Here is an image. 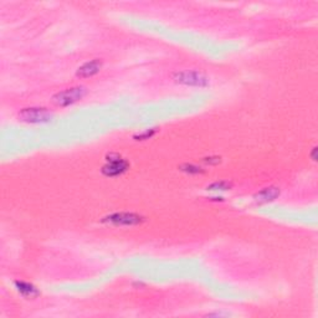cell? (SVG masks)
Wrapping results in <instances>:
<instances>
[{
	"instance_id": "1",
	"label": "cell",
	"mask_w": 318,
	"mask_h": 318,
	"mask_svg": "<svg viewBox=\"0 0 318 318\" xmlns=\"http://www.w3.org/2000/svg\"><path fill=\"white\" fill-rule=\"evenodd\" d=\"M85 95H86V88L85 87H72V88H67L65 91L56 93L53 97V102L56 106H60V107H66V106L72 105V103L84 98Z\"/></svg>"
},
{
	"instance_id": "2",
	"label": "cell",
	"mask_w": 318,
	"mask_h": 318,
	"mask_svg": "<svg viewBox=\"0 0 318 318\" xmlns=\"http://www.w3.org/2000/svg\"><path fill=\"white\" fill-rule=\"evenodd\" d=\"M21 121L29 123H45L51 121L53 113L49 112L46 108H25L19 113Z\"/></svg>"
},
{
	"instance_id": "3",
	"label": "cell",
	"mask_w": 318,
	"mask_h": 318,
	"mask_svg": "<svg viewBox=\"0 0 318 318\" xmlns=\"http://www.w3.org/2000/svg\"><path fill=\"white\" fill-rule=\"evenodd\" d=\"M102 221L116 226H133L143 223L145 218L133 213H116L105 218Z\"/></svg>"
},
{
	"instance_id": "4",
	"label": "cell",
	"mask_w": 318,
	"mask_h": 318,
	"mask_svg": "<svg viewBox=\"0 0 318 318\" xmlns=\"http://www.w3.org/2000/svg\"><path fill=\"white\" fill-rule=\"evenodd\" d=\"M174 80L179 84L189 85V86H206L209 84V80L205 75L198 71H183L174 75Z\"/></svg>"
},
{
	"instance_id": "5",
	"label": "cell",
	"mask_w": 318,
	"mask_h": 318,
	"mask_svg": "<svg viewBox=\"0 0 318 318\" xmlns=\"http://www.w3.org/2000/svg\"><path fill=\"white\" fill-rule=\"evenodd\" d=\"M108 158V162L110 163L106 164L102 168V173L105 174L106 176H117L123 174L124 172H127V169L129 168V163L124 159H122L119 155H117L116 158H112V155H110Z\"/></svg>"
},
{
	"instance_id": "6",
	"label": "cell",
	"mask_w": 318,
	"mask_h": 318,
	"mask_svg": "<svg viewBox=\"0 0 318 318\" xmlns=\"http://www.w3.org/2000/svg\"><path fill=\"white\" fill-rule=\"evenodd\" d=\"M102 67V61L92 60L86 62L77 70V76L79 77H91L97 74Z\"/></svg>"
},
{
	"instance_id": "7",
	"label": "cell",
	"mask_w": 318,
	"mask_h": 318,
	"mask_svg": "<svg viewBox=\"0 0 318 318\" xmlns=\"http://www.w3.org/2000/svg\"><path fill=\"white\" fill-rule=\"evenodd\" d=\"M279 195H280L279 188L268 187V188H265L263 190H261V192H259L254 198H255V200L258 202H274Z\"/></svg>"
},
{
	"instance_id": "8",
	"label": "cell",
	"mask_w": 318,
	"mask_h": 318,
	"mask_svg": "<svg viewBox=\"0 0 318 318\" xmlns=\"http://www.w3.org/2000/svg\"><path fill=\"white\" fill-rule=\"evenodd\" d=\"M15 285L18 291L20 292L23 296H25V297H34V296L37 294L36 289H35L32 285L27 284V282H16Z\"/></svg>"
},
{
	"instance_id": "9",
	"label": "cell",
	"mask_w": 318,
	"mask_h": 318,
	"mask_svg": "<svg viewBox=\"0 0 318 318\" xmlns=\"http://www.w3.org/2000/svg\"><path fill=\"white\" fill-rule=\"evenodd\" d=\"M231 188V184L228 181H216L210 187H208L209 190H229Z\"/></svg>"
},
{
	"instance_id": "10",
	"label": "cell",
	"mask_w": 318,
	"mask_h": 318,
	"mask_svg": "<svg viewBox=\"0 0 318 318\" xmlns=\"http://www.w3.org/2000/svg\"><path fill=\"white\" fill-rule=\"evenodd\" d=\"M180 171L185 172V173H190V174L202 173V171L199 168V167L193 166V164H184V166H180Z\"/></svg>"
},
{
	"instance_id": "11",
	"label": "cell",
	"mask_w": 318,
	"mask_h": 318,
	"mask_svg": "<svg viewBox=\"0 0 318 318\" xmlns=\"http://www.w3.org/2000/svg\"><path fill=\"white\" fill-rule=\"evenodd\" d=\"M204 162H205V163H209V164H218V163H220V158H218V157L205 158V159H204Z\"/></svg>"
},
{
	"instance_id": "12",
	"label": "cell",
	"mask_w": 318,
	"mask_h": 318,
	"mask_svg": "<svg viewBox=\"0 0 318 318\" xmlns=\"http://www.w3.org/2000/svg\"><path fill=\"white\" fill-rule=\"evenodd\" d=\"M153 134H154V131H150V132L147 131L145 133L141 134V136H138V137H136V138H140V140H147V138L152 137Z\"/></svg>"
}]
</instances>
